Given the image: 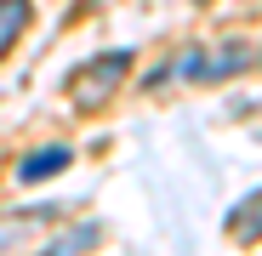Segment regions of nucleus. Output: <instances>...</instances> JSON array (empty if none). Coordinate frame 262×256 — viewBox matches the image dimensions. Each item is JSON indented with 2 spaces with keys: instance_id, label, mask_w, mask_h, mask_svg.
Returning a JSON list of instances; mask_svg holds the SVG:
<instances>
[{
  "instance_id": "f257e3e1",
  "label": "nucleus",
  "mask_w": 262,
  "mask_h": 256,
  "mask_svg": "<svg viewBox=\"0 0 262 256\" xmlns=\"http://www.w3.org/2000/svg\"><path fill=\"white\" fill-rule=\"evenodd\" d=\"M256 57H262L256 40H223V46H194V52H183L177 74H188V80H200V85H216V80L245 74Z\"/></svg>"
},
{
  "instance_id": "423d86ee",
  "label": "nucleus",
  "mask_w": 262,
  "mask_h": 256,
  "mask_svg": "<svg viewBox=\"0 0 262 256\" xmlns=\"http://www.w3.org/2000/svg\"><path fill=\"white\" fill-rule=\"evenodd\" d=\"M103 239V228L97 222H85V228H69V234H57L52 245H46V256H80V250H92Z\"/></svg>"
},
{
  "instance_id": "39448f33",
  "label": "nucleus",
  "mask_w": 262,
  "mask_h": 256,
  "mask_svg": "<svg viewBox=\"0 0 262 256\" xmlns=\"http://www.w3.org/2000/svg\"><path fill=\"white\" fill-rule=\"evenodd\" d=\"M29 12H34L29 0H0V57H6V52H12V40L29 29Z\"/></svg>"
},
{
  "instance_id": "20e7f679",
  "label": "nucleus",
  "mask_w": 262,
  "mask_h": 256,
  "mask_svg": "<svg viewBox=\"0 0 262 256\" xmlns=\"http://www.w3.org/2000/svg\"><path fill=\"white\" fill-rule=\"evenodd\" d=\"M69 159H74V154H69L63 143H52V148H34V154H23V165H17V177H23L29 188H34V182H52L57 171L69 165Z\"/></svg>"
},
{
  "instance_id": "7ed1b4c3",
  "label": "nucleus",
  "mask_w": 262,
  "mask_h": 256,
  "mask_svg": "<svg viewBox=\"0 0 262 256\" xmlns=\"http://www.w3.org/2000/svg\"><path fill=\"white\" fill-rule=\"evenodd\" d=\"M57 222V205H34V211H0V256H12L23 239Z\"/></svg>"
},
{
  "instance_id": "0eeeda50",
  "label": "nucleus",
  "mask_w": 262,
  "mask_h": 256,
  "mask_svg": "<svg viewBox=\"0 0 262 256\" xmlns=\"http://www.w3.org/2000/svg\"><path fill=\"white\" fill-rule=\"evenodd\" d=\"M256 228H262V194H245L234 205V217H228V234L234 239H256Z\"/></svg>"
},
{
  "instance_id": "f03ea898",
  "label": "nucleus",
  "mask_w": 262,
  "mask_h": 256,
  "mask_svg": "<svg viewBox=\"0 0 262 256\" xmlns=\"http://www.w3.org/2000/svg\"><path fill=\"white\" fill-rule=\"evenodd\" d=\"M125 74H131V52H97L92 63L80 68V80L69 85V97H74V108H103L120 85H125Z\"/></svg>"
}]
</instances>
